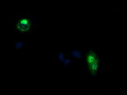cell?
Masks as SVG:
<instances>
[{"mask_svg": "<svg viewBox=\"0 0 127 95\" xmlns=\"http://www.w3.org/2000/svg\"><path fill=\"white\" fill-rule=\"evenodd\" d=\"M69 55L75 60H81L84 58L83 50H74L69 52Z\"/></svg>", "mask_w": 127, "mask_h": 95, "instance_id": "cell-3", "label": "cell"}, {"mask_svg": "<svg viewBox=\"0 0 127 95\" xmlns=\"http://www.w3.org/2000/svg\"><path fill=\"white\" fill-rule=\"evenodd\" d=\"M74 62H75V61L72 59V58H66V59H64L62 62H60V64L64 66H69L70 64L74 63Z\"/></svg>", "mask_w": 127, "mask_h": 95, "instance_id": "cell-5", "label": "cell"}, {"mask_svg": "<svg viewBox=\"0 0 127 95\" xmlns=\"http://www.w3.org/2000/svg\"><path fill=\"white\" fill-rule=\"evenodd\" d=\"M65 59L64 58V53L63 51H59L58 53V55H57V61L59 62V63H60L61 62Z\"/></svg>", "mask_w": 127, "mask_h": 95, "instance_id": "cell-6", "label": "cell"}, {"mask_svg": "<svg viewBox=\"0 0 127 95\" xmlns=\"http://www.w3.org/2000/svg\"><path fill=\"white\" fill-rule=\"evenodd\" d=\"M14 23V30L18 33H31L33 32L34 23H37L35 15H24L23 16L16 15L15 19H11Z\"/></svg>", "mask_w": 127, "mask_h": 95, "instance_id": "cell-1", "label": "cell"}, {"mask_svg": "<svg viewBox=\"0 0 127 95\" xmlns=\"http://www.w3.org/2000/svg\"><path fill=\"white\" fill-rule=\"evenodd\" d=\"M102 59H103V57L97 60V61H95V62H92V63L87 64L88 68H89V71L93 75V77L97 75V73H99L100 72V64H101V60Z\"/></svg>", "mask_w": 127, "mask_h": 95, "instance_id": "cell-2", "label": "cell"}, {"mask_svg": "<svg viewBox=\"0 0 127 95\" xmlns=\"http://www.w3.org/2000/svg\"><path fill=\"white\" fill-rule=\"evenodd\" d=\"M14 44H15V51L23 50L24 41H14Z\"/></svg>", "mask_w": 127, "mask_h": 95, "instance_id": "cell-4", "label": "cell"}]
</instances>
